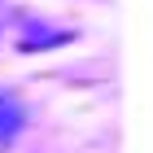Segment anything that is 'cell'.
<instances>
[{
	"mask_svg": "<svg viewBox=\"0 0 153 153\" xmlns=\"http://www.w3.org/2000/svg\"><path fill=\"white\" fill-rule=\"evenodd\" d=\"M26 127V109L13 92H0V144H9L18 131Z\"/></svg>",
	"mask_w": 153,
	"mask_h": 153,
	"instance_id": "cell-1",
	"label": "cell"
}]
</instances>
